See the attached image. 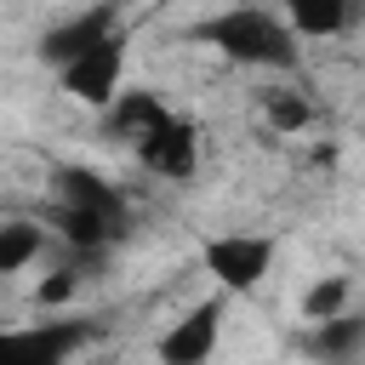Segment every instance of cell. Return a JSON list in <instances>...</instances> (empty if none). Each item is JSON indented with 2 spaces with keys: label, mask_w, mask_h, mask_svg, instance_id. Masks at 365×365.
<instances>
[{
  "label": "cell",
  "mask_w": 365,
  "mask_h": 365,
  "mask_svg": "<svg viewBox=\"0 0 365 365\" xmlns=\"http://www.w3.org/2000/svg\"><path fill=\"white\" fill-rule=\"evenodd\" d=\"M348 308H354V274H319V279L302 291L297 319H302V325H319V319H336V314H348Z\"/></svg>",
  "instance_id": "obj_12"
},
{
  "label": "cell",
  "mask_w": 365,
  "mask_h": 365,
  "mask_svg": "<svg viewBox=\"0 0 365 365\" xmlns=\"http://www.w3.org/2000/svg\"><path fill=\"white\" fill-rule=\"evenodd\" d=\"M57 205H80V211H97L103 222L125 228V194H120L108 177L86 171V165H63V171H57Z\"/></svg>",
  "instance_id": "obj_9"
},
{
  "label": "cell",
  "mask_w": 365,
  "mask_h": 365,
  "mask_svg": "<svg viewBox=\"0 0 365 365\" xmlns=\"http://www.w3.org/2000/svg\"><path fill=\"white\" fill-rule=\"evenodd\" d=\"M279 240L274 234H245V228H222L200 240V268L211 274V285L222 297H251L268 274H274Z\"/></svg>",
  "instance_id": "obj_2"
},
{
  "label": "cell",
  "mask_w": 365,
  "mask_h": 365,
  "mask_svg": "<svg viewBox=\"0 0 365 365\" xmlns=\"http://www.w3.org/2000/svg\"><path fill=\"white\" fill-rule=\"evenodd\" d=\"M125 17H120V6L114 0H97V6H80L74 17H63V23H51L46 34H40V63H51V68H63L68 57H80L86 46H97L108 29H120Z\"/></svg>",
  "instance_id": "obj_7"
},
{
  "label": "cell",
  "mask_w": 365,
  "mask_h": 365,
  "mask_svg": "<svg viewBox=\"0 0 365 365\" xmlns=\"http://www.w3.org/2000/svg\"><path fill=\"white\" fill-rule=\"evenodd\" d=\"M125 57H131V29L120 23V29H108L97 46H86L80 57H68V63L57 68L63 97L80 103V108H91V114H103V108L120 97V86H125Z\"/></svg>",
  "instance_id": "obj_3"
},
{
  "label": "cell",
  "mask_w": 365,
  "mask_h": 365,
  "mask_svg": "<svg viewBox=\"0 0 365 365\" xmlns=\"http://www.w3.org/2000/svg\"><path fill=\"white\" fill-rule=\"evenodd\" d=\"M74 297H80V268H51V274L34 285V308H46V314L68 308Z\"/></svg>",
  "instance_id": "obj_15"
},
{
  "label": "cell",
  "mask_w": 365,
  "mask_h": 365,
  "mask_svg": "<svg viewBox=\"0 0 365 365\" xmlns=\"http://www.w3.org/2000/svg\"><path fill=\"white\" fill-rule=\"evenodd\" d=\"M131 154H137V165H143L148 177H160V182H194V177H200V125L171 108V120H165L160 131H148Z\"/></svg>",
  "instance_id": "obj_6"
},
{
  "label": "cell",
  "mask_w": 365,
  "mask_h": 365,
  "mask_svg": "<svg viewBox=\"0 0 365 365\" xmlns=\"http://www.w3.org/2000/svg\"><path fill=\"white\" fill-rule=\"evenodd\" d=\"M91 336H97L91 319H63V314L0 325V365H68Z\"/></svg>",
  "instance_id": "obj_4"
},
{
  "label": "cell",
  "mask_w": 365,
  "mask_h": 365,
  "mask_svg": "<svg viewBox=\"0 0 365 365\" xmlns=\"http://www.w3.org/2000/svg\"><path fill=\"white\" fill-rule=\"evenodd\" d=\"M103 120V131L114 137V143H125V148H137L148 131H160L165 120H171V103L154 91V86H120V97L97 114Z\"/></svg>",
  "instance_id": "obj_8"
},
{
  "label": "cell",
  "mask_w": 365,
  "mask_h": 365,
  "mask_svg": "<svg viewBox=\"0 0 365 365\" xmlns=\"http://www.w3.org/2000/svg\"><path fill=\"white\" fill-rule=\"evenodd\" d=\"M354 6L359 0H279V23L297 34V46L302 40H336V34H348Z\"/></svg>",
  "instance_id": "obj_10"
},
{
  "label": "cell",
  "mask_w": 365,
  "mask_h": 365,
  "mask_svg": "<svg viewBox=\"0 0 365 365\" xmlns=\"http://www.w3.org/2000/svg\"><path fill=\"white\" fill-rule=\"evenodd\" d=\"M46 240H51L46 222H34V217H0V279L34 268L40 251H46Z\"/></svg>",
  "instance_id": "obj_11"
},
{
  "label": "cell",
  "mask_w": 365,
  "mask_h": 365,
  "mask_svg": "<svg viewBox=\"0 0 365 365\" xmlns=\"http://www.w3.org/2000/svg\"><path fill=\"white\" fill-rule=\"evenodd\" d=\"M222 314H228V297L222 291L200 297L194 308H182L154 336V359L160 365H211L217 359V342H222Z\"/></svg>",
  "instance_id": "obj_5"
},
{
  "label": "cell",
  "mask_w": 365,
  "mask_h": 365,
  "mask_svg": "<svg viewBox=\"0 0 365 365\" xmlns=\"http://www.w3.org/2000/svg\"><path fill=\"white\" fill-rule=\"evenodd\" d=\"M188 34H194L200 46H217V51H222L228 63H240V68L291 74V68L302 63V46H297V34L279 23L274 6H222L217 17L194 23Z\"/></svg>",
  "instance_id": "obj_1"
},
{
  "label": "cell",
  "mask_w": 365,
  "mask_h": 365,
  "mask_svg": "<svg viewBox=\"0 0 365 365\" xmlns=\"http://www.w3.org/2000/svg\"><path fill=\"white\" fill-rule=\"evenodd\" d=\"M257 103H262V120L274 125V137H297V131L314 125V103H308L297 86H268Z\"/></svg>",
  "instance_id": "obj_13"
},
{
  "label": "cell",
  "mask_w": 365,
  "mask_h": 365,
  "mask_svg": "<svg viewBox=\"0 0 365 365\" xmlns=\"http://www.w3.org/2000/svg\"><path fill=\"white\" fill-rule=\"evenodd\" d=\"M359 336H365V319L348 308V314H336V319L308 325V354H319V359H348V354L359 348Z\"/></svg>",
  "instance_id": "obj_14"
}]
</instances>
